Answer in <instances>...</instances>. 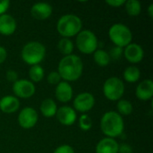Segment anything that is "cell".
<instances>
[{
  "instance_id": "obj_1",
  "label": "cell",
  "mask_w": 153,
  "mask_h": 153,
  "mask_svg": "<svg viewBox=\"0 0 153 153\" xmlns=\"http://www.w3.org/2000/svg\"><path fill=\"white\" fill-rule=\"evenodd\" d=\"M83 72L82 58L74 54L65 56L58 63L57 73L65 82H75L79 80Z\"/></svg>"
},
{
  "instance_id": "obj_5",
  "label": "cell",
  "mask_w": 153,
  "mask_h": 153,
  "mask_svg": "<svg viewBox=\"0 0 153 153\" xmlns=\"http://www.w3.org/2000/svg\"><path fill=\"white\" fill-rule=\"evenodd\" d=\"M109 39L116 47L125 48L133 40V33L130 28L123 23H115L108 30Z\"/></svg>"
},
{
  "instance_id": "obj_25",
  "label": "cell",
  "mask_w": 153,
  "mask_h": 153,
  "mask_svg": "<svg viewBox=\"0 0 153 153\" xmlns=\"http://www.w3.org/2000/svg\"><path fill=\"white\" fill-rule=\"evenodd\" d=\"M74 45L73 41L67 38L60 39L57 43V48H58L59 52L61 54H63L64 56L72 55L73 51H74Z\"/></svg>"
},
{
  "instance_id": "obj_23",
  "label": "cell",
  "mask_w": 153,
  "mask_h": 153,
  "mask_svg": "<svg viewBox=\"0 0 153 153\" xmlns=\"http://www.w3.org/2000/svg\"><path fill=\"white\" fill-rule=\"evenodd\" d=\"M134 110L133 104L130 100L121 99L117 101V112L121 116V117H127L132 114Z\"/></svg>"
},
{
  "instance_id": "obj_15",
  "label": "cell",
  "mask_w": 153,
  "mask_h": 153,
  "mask_svg": "<svg viewBox=\"0 0 153 153\" xmlns=\"http://www.w3.org/2000/svg\"><path fill=\"white\" fill-rule=\"evenodd\" d=\"M135 96L138 100L147 101L153 97V82L151 79L142 81L135 88Z\"/></svg>"
},
{
  "instance_id": "obj_34",
  "label": "cell",
  "mask_w": 153,
  "mask_h": 153,
  "mask_svg": "<svg viewBox=\"0 0 153 153\" xmlns=\"http://www.w3.org/2000/svg\"><path fill=\"white\" fill-rule=\"evenodd\" d=\"M7 57V51L5 49V48H4L3 46H0V65L3 64Z\"/></svg>"
},
{
  "instance_id": "obj_16",
  "label": "cell",
  "mask_w": 153,
  "mask_h": 153,
  "mask_svg": "<svg viewBox=\"0 0 153 153\" xmlns=\"http://www.w3.org/2000/svg\"><path fill=\"white\" fill-rule=\"evenodd\" d=\"M16 29L17 22L11 14L4 13L0 15V34L10 36L15 32Z\"/></svg>"
},
{
  "instance_id": "obj_6",
  "label": "cell",
  "mask_w": 153,
  "mask_h": 153,
  "mask_svg": "<svg viewBox=\"0 0 153 153\" xmlns=\"http://www.w3.org/2000/svg\"><path fill=\"white\" fill-rule=\"evenodd\" d=\"M78 50L85 55L93 54L99 48V40L96 34L90 30H82L75 39Z\"/></svg>"
},
{
  "instance_id": "obj_3",
  "label": "cell",
  "mask_w": 153,
  "mask_h": 153,
  "mask_svg": "<svg viewBox=\"0 0 153 153\" xmlns=\"http://www.w3.org/2000/svg\"><path fill=\"white\" fill-rule=\"evenodd\" d=\"M82 29V19L74 13L62 15L56 22V30L62 38L70 39L76 36Z\"/></svg>"
},
{
  "instance_id": "obj_7",
  "label": "cell",
  "mask_w": 153,
  "mask_h": 153,
  "mask_svg": "<svg viewBox=\"0 0 153 153\" xmlns=\"http://www.w3.org/2000/svg\"><path fill=\"white\" fill-rule=\"evenodd\" d=\"M102 91L106 99L111 101H117L122 99L126 91L124 81L116 76L109 77L105 81Z\"/></svg>"
},
{
  "instance_id": "obj_2",
  "label": "cell",
  "mask_w": 153,
  "mask_h": 153,
  "mask_svg": "<svg viewBox=\"0 0 153 153\" xmlns=\"http://www.w3.org/2000/svg\"><path fill=\"white\" fill-rule=\"evenodd\" d=\"M100 130L104 135L108 138H117L120 136L125 129V122L117 111H107L100 118Z\"/></svg>"
},
{
  "instance_id": "obj_10",
  "label": "cell",
  "mask_w": 153,
  "mask_h": 153,
  "mask_svg": "<svg viewBox=\"0 0 153 153\" xmlns=\"http://www.w3.org/2000/svg\"><path fill=\"white\" fill-rule=\"evenodd\" d=\"M18 124L23 129H30L36 126L39 120V115L35 108L31 107L23 108L18 115Z\"/></svg>"
},
{
  "instance_id": "obj_14",
  "label": "cell",
  "mask_w": 153,
  "mask_h": 153,
  "mask_svg": "<svg viewBox=\"0 0 153 153\" xmlns=\"http://www.w3.org/2000/svg\"><path fill=\"white\" fill-rule=\"evenodd\" d=\"M55 95L56 100L62 103H67L71 101L74 97V90L70 82L61 81L56 86Z\"/></svg>"
},
{
  "instance_id": "obj_8",
  "label": "cell",
  "mask_w": 153,
  "mask_h": 153,
  "mask_svg": "<svg viewBox=\"0 0 153 153\" xmlns=\"http://www.w3.org/2000/svg\"><path fill=\"white\" fill-rule=\"evenodd\" d=\"M13 92L16 98L29 99L36 92V87L33 82L27 79H18L12 87Z\"/></svg>"
},
{
  "instance_id": "obj_19",
  "label": "cell",
  "mask_w": 153,
  "mask_h": 153,
  "mask_svg": "<svg viewBox=\"0 0 153 153\" xmlns=\"http://www.w3.org/2000/svg\"><path fill=\"white\" fill-rule=\"evenodd\" d=\"M57 108H57L56 103L55 102V100L53 99H50V98L43 100L40 104V107H39L40 113L42 114L43 117H45L47 118L56 117Z\"/></svg>"
},
{
  "instance_id": "obj_12",
  "label": "cell",
  "mask_w": 153,
  "mask_h": 153,
  "mask_svg": "<svg viewBox=\"0 0 153 153\" xmlns=\"http://www.w3.org/2000/svg\"><path fill=\"white\" fill-rule=\"evenodd\" d=\"M126 59L131 64H138L140 63L144 56V51L142 46L137 43H130L124 49V53Z\"/></svg>"
},
{
  "instance_id": "obj_32",
  "label": "cell",
  "mask_w": 153,
  "mask_h": 153,
  "mask_svg": "<svg viewBox=\"0 0 153 153\" xmlns=\"http://www.w3.org/2000/svg\"><path fill=\"white\" fill-rule=\"evenodd\" d=\"M126 3L125 0H107L106 4L112 7H121Z\"/></svg>"
},
{
  "instance_id": "obj_13",
  "label": "cell",
  "mask_w": 153,
  "mask_h": 153,
  "mask_svg": "<svg viewBox=\"0 0 153 153\" xmlns=\"http://www.w3.org/2000/svg\"><path fill=\"white\" fill-rule=\"evenodd\" d=\"M53 13V7L50 4L46 2L35 3L30 8V14L33 18L43 21L51 16Z\"/></svg>"
},
{
  "instance_id": "obj_31",
  "label": "cell",
  "mask_w": 153,
  "mask_h": 153,
  "mask_svg": "<svg viewBox=\"0 0 153 153\" xmlns=\"http://www.w3.org/2000/svg\"><path fill=\"white\" fill-rule=\"evenodd\" d=\"M9 7H10V1H8V0H1L0 1V15L6 13Z\"/></svg>"
},
{
  "instance_id": "obj_24",
  "label": "cell",
  "mask_w": 153,
  "mask_h": 153,
  "mask_svg": "<svg viewBox=\"0 0 153 153\" xmlns=\"http://www.w3.org/2000/svg\"><path fill=\"white\" fill-rule=\"evenodd\" d=\"M125 8L128 15L136 17L142 12V4L137 0H127L125 3Z\"/></svg>"
},
{
  "instance_id": "obj_20",
  "label": "cell",
  "mask_w": 153,
  "mask_h": 153,
  "mask_svg": "<svg viewBox=\"0 0 153 153\" xmlns=\"http://www.w3.org/2000/svg\"><path fill=\"white\" fill-rule=\"evenodd\" d=\"M123 78L129 83H134L141 78V70L135 65H130L126 67L123 73Z\"/></svg>"
},
{
  "instance_id": "obj_11",
  "label": "cell",
  "mask_w": 153,
  "mask_h": 153,
  "mask_svg": "<svg viewBox=\"0 0 153 153\" xmlns=\"http://www.w3.org/2000/svg\"><path fill=\"white\" fill-rule=\"evenodd\" d=\"M56 117L61 125L70 126L76 122L77 112L70 106H62L57 108Z\"/></svg>"
},
{
  "instance_id": "obj_30",
  "label": "cell",
  "mask_w": 153,
  "mask_h": 153,
  "mask_svg": "<svg viewBox=\"0 0 153 153\" xmlns=\"http://www.w3.org/2000/svg\"><path fill=\"white\" fill-rule=\"evenodd\" d=\"M5 78L7 80V82H13L14 83L17 80H18V74L16 71L13 70V69H10L6 72L5 74Z\"/></svg>"
},
{
  "instance_id": "obj_18",
  "label": "cell",
  "mask_w": 153,
  "mask_h": 153,
  "mask_svg": "<svg viewBox=\"0 0 153 153\" xmlns=\"http://www.w3.org/2000/svg\"><path fill=\"white\" fill-rule=\"evenodd\" d=\"M119 144L116 139L105 137L102 138L96 145V153H118Z\"/></svg>"
},
{
  "instance_id": "obj_22",
  "label": "cell",
  "mask_w": 153,
  "mask_h": 153,
  "mask_svg": "<svg viewBox=\"0 0 153 153\" xmlns=\"http://www.w3.org/2000/svg\"><path fill=\"white\" fill-rule=\"evenodd\" d=\"M45 71L39 65H31L29 69V78L31 82H39L44 79Z\"/></svg>"
},
{
  "instance_id": "obj_33",
  "label": "cell",
  "mask_w": 153,
  "mask_h": 153,
  "mask_svg": "<svg viewBox=\"0 0 153 153\" xmlns=\"http://www.w3.org/2000/svg\"><path fill=\"white\" fill-rule=\"evenodd\" d=\"M118 153H133V149L128 144H121L118 148Z\"/></svg>"
},
{
  "instance_id": "obj_26",
  "label": "cell",
  "mask_w": 153,
  "mask_h": 153,
  "mask_svg": "<svg viewBox=\"0 0 153 153\" xmlns=\"http://www.w3.org/2000/svg\"><path fill=\"white\" fill-rule=\"evenodd\" d=\"M78 125L81 130L90 131L92 127V119L87 114H82L78 120Z\"/></svg>"
},
{
  "instance_id": "obj_35",
  "label": "cell",
  "mask_w": 153,
  "mask_h": 153,
  "mask_svg": "<svg viewBox=\"0 0 153 153\" xmlns=\"http://www.w3.org/2000/svg\"><path fill=\"white\" fill-rule=\"evenodd\" d=\"M148 14L151 18H153V4H151L148 6Z\"/></svg>"
},
{
  "instance_id": "obj_4",
  "label": "cell",
  "mask_w": 153,
  "mask_h": 153,
  "mask_svg": "<svg viewBox=\"0 0 153 153\" xmlns=\"http://www.w3.org/2000/svg\"><path fill=\"white\" fill-rule=\"evenodd\" d=\"M21 56L27 65H39L46 56V47L39 41L27 42L22 48Z\"/></svg>"
},
{
  "instance_id": "obj_29",
  "label": "cell",
  "mask_w": 153,
  "mask_h": 153,
  "mask_svg": "<svg viewBox=\"0 0 153 153\" xmlns=\"http://www.w3.org/2000/svg\"><path fill=\"white\" fill-rule=\"evenodd\" d=\"M53 153H75L74 150L72 146L68 144H62L58 146Z\"/></svg>"
},
{
  "instance_id": "obj_17",
  "label": "cell",
  "mask_w": 153,
  "mask_h": 153,
  "mask_svg": "<svg viewBox=\"0 0 153 153\" xmlns=\"http://www.w3.org/2000/svg\"><path fill=\"white\" fill-rule=\"evenodd\" d=\"M20 108V100L13 95H6L0 99V110L4 114L15 113Z\"/></svg>"
},
{
  "instance_id": "obj_9",
  "label": "cell",
  "mask_w": 153,
  "mask_h": 153,
  "mask_svg": "<svg viewBox=\"0 0 153 153\" xmlns=\"http://www.w3.org/2000/svg\"><path fill=\"white\" fill-rule=\"evenodd\" d=\"M95 102L96 100L92 93L83 91L75 96L73 101L74 109L76 112L78 111V112L85 114L86 112L91 111L94 108Z\"/></svg>"
},
{
  "instance_id": "obj_21",
  "label": "cell",
  "mask_w": 153,
  "mask_h": 153,
  "mask_svg": "<svg viewBox=\"0 0 153 153\" xmlns=\"http://www.w3.org/2000/svg\"><path fill=\"white\" fill-rule=\"evenodd\" d=\"M93 60L99 66L106 67L109 65L111 58H110L108 51L101 49V48H98L93 53Z\"/></svg>"
},
{
  "instance_id": "obj_28",
  "label": "cell",
  "mask_w": 153,
  "mask_h": 153,
  "mask_svg": "<svg viewBox=\"0 0 153 153\" xmlns=\"http://www.w3.org/2000/svg\"><path fill=\"white\" fill-rule=\"evenodd\" d=\"M123 53H124V48H119V47H116V46L113 47V48H111V50L108 52L110 58H111V59L113 58V59H115V60L120 59V57L122 56Z\"/></svg>"
},
{
  "instance_id": "obj_27",
  "label": "cell",
  "mask_w": 153,
  "mask_h": 153,
  "mask_svg": "<svg viewBox=\"0 0 153 153\" xmlns=\"http://www.w3.org/2000/svg\"><path fill=\"white\" fill-rule=\"evenodd\" d=\"M47 81L51 85H57L62 81V79H61L59 74L57 73V71H53V72H50L48 74Z\"/></svg>"
}]
</instances>
